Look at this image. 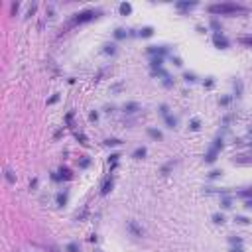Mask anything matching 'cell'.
I'll list each match as a JSON object with an SVG mask.
<instances>
[{
    "instance_id": "obj_1",
    "label": "cell",
    "mask_w": 252,
    "mask_h": 252,
    "mask_svg": "<svg viewBox=\"0 0 252 252\" xmlns=\"http://www.w3.org/2000/svg\"><path fill=\"white\" fill-rule=\"evenodd\" d=\"M209 12L211 14H238V12H246L244 6L234 2H222V4H213L209 6Z\"/></svg>"
},
{
    "instance_id": "obj_2",
    "label": "cell",
    "mask_w": 252,
    "mask_h": 252,
    "mask_svg": "<svg viewBox=\"0 0 252 252\" xmlns=\"http://www.w3.org/2000/svg\"><path fill=\"white\" fill-rule=\"evenodd\" d=\"M95 18V12L93 10H85L81 14H77V18H73V24H83V22H89V20Z\"/></svg>"
},
{
    "instance_id": "obj_3",
    "label": "cell",
    "mask_w": 252,
    "mask_h": 252,
    "mask_svg": "<svg viewBox=\"0 0 252 252\" xmlns=\"http://www.w3.org/2000/svg\"><path fill=\"white\" fill-rule=\"evenodd\" d=\"M128 230L134 234V236H142V234H144L142 226H138V222H136V221H128Z\"/></svg>"
},
{
    "instance_id": "obj_4",
    "label": "cell",
    "mask_w": 252,
    "mask_h": 252,
    "mask_svg": "<svg viewBox=\"0 0 252 252\" xmlns=\"http://www.w3.org/2000/svg\"><path fill=\"white\" fill-rule=\"evenodd\" d=\"M213 41H215L217 47H229V40H226L222 33H215V36H213Z\"/></svg>"
},
{
    "instance_id": "obj_5",
    "label": "cell",
    "mask_w": 252,
    "mask_h": 252,
    "mask_svg": "<svg viewBox=\"0 0 252 252\" xmlns=\"http://www.w3.org/2000/svg\"><path fill=\"white\" fill-rule=\"evenodd\" d=\"M110 189H112V179H107V181L103 183V189H100V193H103V195H107Z\"/></svg>"
},
{
    "instance_id": "obj_6",
    "label": "cell",
    "mask_w": 252,
    "mask_h": 252,
    "mask_svg": "<svg viewBox=\"0 0 252 252\" xmlns=\"http://www.w3.org/2000/svg\"><path fill=\"white\" fill-rule=\"evenodd\" d=\"M195 6V2H177V8L179 10H189V8Z\"/></svg>"
},
{
    "instance_id": "obj_7",
    "label": "cell",
    "mask_w": 252,
    "mask_h": 252,
    "mask_svg": "<svg viewBox=\"0 0 252 252\" xmlns=\"http://www.w3.org/2000/svg\"><path fill=\"white\" fill-rule=\"evenodd\" d=\"M144 156H146V148H136L134 150V158L136 159H142Z\"/></svg>"
},
{
    "instance_id": "obj_8",
    "label": "cell",
    "mask_w": 252,
    "mask_h": 252,
    "mask_svg": "<svg viewBox=\"0 0 252 252\" xmlns=\"http://www.w3.org/2000/svg\"><path fill=\"white\" fill-rule=\"evenodd\" d=\"M81 250V246L77 244V242H69V244H67V252H79Z\"/></svg>"
},
{
    "instance_id": "obj_9",
    "label": "cell",
    "mask_w": 252,
    "mask_h": 252,
    "mask_svg": "<svg viewBox=\"0 0 252 252\" xmlns=\"http://www.w3.org/2000/svg\"><path fill=\"white\" fill-rule=\"evenodd\" d=\"M148 134L152 138H156V140H159V138H162V132H159V130H156V128H148Z\"/></svg>"
},
{
    "instance_id": "obj_10",
    "label": "cell",
    "mask_w": 252,
    "mask_h": 252,
    "mask_svg": "<svg viewBox=\"0 0 252 252\" xmlns=\"http://www.w3.org/2000/svg\"><path fill=\"white\" fill-rule=\"evenodd\" d=\"M130 10H132V6L130 4H120V14H130Z\"/></svg>"
},
{
    "instance_id": "obj_11",
    "label": "cell",
    "mask_w": 252,
    "mask_h": 252,
    "mask_svg": "<svg viewBox=\"0 0 252 252\" xmlns=\"http://www.w3.org/2000/svg\"><path fill=\"white\" fill-rule=\"evenodd\" d=\"M124 110L126 112H136L138 110V104L136 103H130V104H126V107H124Z\"/></svg>"
},
{
    "instance_id": "obj_12",
    "label": "cell",
    "mask_w": 252,
    "mask_h": 252,
    "mask_svg": "<svg viewBox=\"0 0 252 252\" xmlns=\"http://www.w3.org/2000/svg\"><path fill=\"white\" fill-rule=\"evenodd\" d=\"M240 44L250 45V47H252V36H242V37H240Z\"/></svg>"
},
{
    "instance_id": "obj_13",
    "label": "cell",
    "mask_w": 252,
    "mask_h": 252,
    "mask_svg": "<svg viewBox=\"0 0 252 252\" xmlns=\"http://www.w3.org/2000/svg\"><path fill=\"white\" fill-rule=\"evenodd\" d=\"M59 173H61V177H65V179H71V171L67 170V167H61V170H59Z\"/></svg>"
},
{
    "instance_id": "obj_14",
    "label": "cell",
    "mask_w": 252,
    "mask_h": 252,
    "mask_svg": "<svg viewBox=\"0 0 252 252\" xmlns=\"http://www.w3.org/2000/svg\"><path fill=\"white\" fill-rule=\"evenodd\" d=\"M152 32H154L152 28H144V30L140 32V36H142V37H148V36H152Z\"/></svg>"
},
{
    "instance_id": "obj_15",
    "label": "cell",
    "mask_w": 252,
    "mask_h": 252,
    "mask_svg": "<svg viewBox=\"0 0 252 252\" xmlns=\"http://www.w3.org/2000/svg\"><path fill=\"white\" fill-rule=\"evenodd\" d=\"M6 179H8V183H16V177L12 175V171H10V170H6Z\"/></svg>"
},
{
    "instance_id": "obj_16",
    "label": "cell",
    "mask_w": 252,
    "mask_h": 252,
    "mask_svg": "<svg viewBox=\"0 0 252 252\" xmlns=\"http://www.w3.org/2000/svg\"><path fill=\"white\" fill-rule=\"evenodd\" d=\"M213 221L219 222V225H222V222H225V217H222V215H213Z\"/></svg>"
},
{
    "instance_id": "obj_17",
    "label": "cell",
    "mask_w": 252,
    "mask_h": 252,
    "mask_svg": "<svg viewBox=\"0 0 252 252\" xmlns=\"http://www.w3.org/2000/svg\"><path fill=\"white\" fill-rule=\"evenodd\" d=\"M166 122H167V126H170V128H173V126H175V118H171V116H166Z\"/></svg>"
},
{
    "instance_id": "obj_18",
    "label": "cell",
    "mask_w": 252,
    "mask_h": 252,
    "mask_svg": "<svg viewBox=\"0 0 252 252\" xmlns=\"http://www.w3.org/2000/svg\"><path fill=\"white\" fill-rule=\"evenodd\" d=\"M162 65V57H156V59H152V67H159Z\"/></svg>"
},
{
    "instance_id": "obj_19",
    "label": "cell",
    "mask_w": 252,
    "mask_h": 252,
    "mask_svg": "<svg viewBox=\"0 0 252 252\" xmlns=\"http://www.w3.org/2000/svg\"><path fill=\"white\" fill-rule=\"evenodd\" d=\"M211 26H213V28H215V30H217V33L221 32V24L217 22V20H213V22H211Z\"/></svg>"
},
{
    "instance_id": "obj_20",
    "label": "cell",
    "mask_w": 252,
    "mask_h": 252,
    "mask_svg": "<svg viewBox=\"0 0 252 252\" xmlns=\"http://www.w3.org/2000/svg\"><path fill=\"white\" fill-rule=\"evenodd\" d=\"M77 140H79V142H81V144H83V146H87V138H85V136H83V134H77Z\"/></svg>"
},
{
    "instance_id": "obj_21",
    "label": "cell",
    "mask_w": 252,
    "mask_h": 252,
    "mask_svg": "<svg viewBox=\"0 0 252 252\" xmlns=\"http://www.w3.org/2000/svg\"><path fill=\"white\" fill-rule=\"evenodd\" d=\"M65 201H67L65 195H57V203H59V205H65Z\"/></svg>"
},
{
    "instance_id": "obj_22",
    "label": "cell",
    "mask_w": 252,
    "mask_h": 252,
    "mask_svg": "<svg viewBox=\"0 0 252 252\" xmlns=\"http://www.w3.org/2000/svg\"><path fill=\"white\" fill-rule=\"evenodd\" d=\"M197 128H199V120H191V130H197Z\"/></svg>"
},
{
    "instance_id": "obj_23",
    "label": "cell",
    "mask_w": 252,
    "mask_h": 252,
    "mask_svg": "<svg viewBox=\"0 0 252 252\" xmlns=\"http://www.w3.org/2000/svg\"><path fill=\"white\" fill-rule=\"evenodd\" d=\"M107 144H108V146H118L120 140H107Z\"/></svg>"
},
{
    "instance_id": "obj_24",
    "label": "cell",
    "mask_w": 252,
    "mask_h": 252,
    "mask_svg": "<svg viewBox=\"0 0 252 252\" xmlns=\"http://www.w3.org/2000/svg\"><path fill=\"white\" fill-rule=\"evenodd\" d=\"M230 242H233V244H240V238H236V236H230Z\"/></svg>"
},
{
    "instance_id": "obj_25",
    "label": "cell",
    "mask_w": 252,
    "mask_h": 252,
    "mask_svg": "<svg viewBox=\"0 0 252 252\" xmlns=\"http://www.w3.org/2000/svg\"><path fill=\"white\" fill-rule=\"evenodd\" d=\"M240 195H242V197H252V189H248V191H242Z\"/></svg>"
},
{
    "instance_id": "obj_26",
    "label": "cell",
    "mask_w": 252,
    "mask_h": 252,
    "mask_svg": "<svg viewBox=\"0 0 252 252\" xmlns=\"http://www.w3.org/2000/svg\"><path fill=\"white\" fill-rule=\"evenodd\" d=\"M107 53H114V45H107V49H104Z\"/></svg>"
},
{
    "instance_id": "obj_27",
    "label": "cell",
    "mask_w": 252,
    "mask_h": 252,
    "mask_svg": "<svg viewBox=\"0 0 252 252\" xmlns=\"http://www.w3.org/2000/svg\"><path fill=\"white\" fill-rule=\"evenodd\" d=\"M236 221L242 222V225H244V222H248V219H246V217H236Z\"/></svg>"
},
{
    "instance_id": "obj_28",
    "label": "cell",
    "mask_w": 252,
    "mask_h": 252,
    "mask_svg": "<svg viewBox=\"0 0 252 252\" xmlns=\"http://www.w3.org/2000/svg\"><path fill=\"white\" fill-rule=\"evenodd\" d=\"M116 37H118V40H120V37H124V30H116Z\"/></svg>"
},
{
    "instance_id": "obj_29",
    "label": "cell",
    "mask_w": 252,
    "mask_h": 252,
    "mask_svg": "<svg viewBox=\"0 0 252 252\" xmlns=\"http://www.w3.org/2000/svg\"><path fill=\"white\" fill-rule=\"evenodd\" d=\"M222 207H230V199H225V201H222Z\"/></svg>"
},
{
    "instance_id": "obj_30",
    "label": "cell",
    "mask_w": 252,
    "mask_h": 252,
    "mask_svg": "<svg viewBox=\"0 0 252 252\" xmlns=\"http://www.w3.org/2000/svg\"><path fill=\"white\" fill-rule=\"evenodd\" d=\"M246 209H252V199H248V201H246Z\"/></svg>"
},
{
    "instance_id": "obj_31",
    "label": "cell",
    "mask_w": 252,
    "mask_h": 252,
    "mask_svg": "<svg viewBox=\"0 0 252 252\" xmlns=\"http://www.w3.org/2000/svg\"><path fill=\"white\" fill-rule=\"evenodd\" d=\"M230 252H242V250H240V248H233Z\"/></svg>"
}]
</instances>
